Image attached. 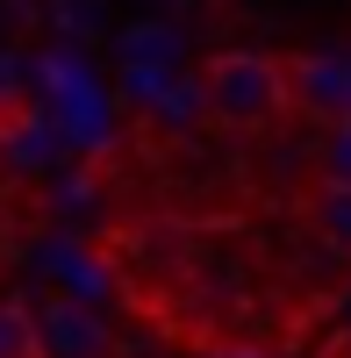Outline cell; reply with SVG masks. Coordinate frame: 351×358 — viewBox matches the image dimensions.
<instances>
[{
  "mask_svg": "<svg viewBox=\"0 0 351 358\" xmlns=\"http://www.w3.org/2000/svg\"><path fill=\"white\" fill-rule=\"evenodd\" d=\"M194 101L215 129L229 136H258L301 115V94H294V57H273V50H208L194 65Z\"/></svg>",
  "mask_w": 351,
  "mask_h": 358,
  "instance_id": "obj_1",
  "label": "cell"
},
{
  "mask_svg": "<svg viewBox=\"0 0 351 358\" xmlns=\"http://www.w3.org/2000/svg\"><path fill=\"white\" fill-rule=\"evenodd\" d=\"M301 215H308V236H315V244H330L337 258H351V187L315 179L308 201H301Z\"/></svg>",
  "mask_w": 351,
  "mask_h": 358,
  "instance_id": "obj_3",
  "label": "cell"
},
{
  "mask_svg": "<svg viewBox=\"0 0 351 358\" xmlns=\"http://www.w3.org/2000/svg\"><path fill=\"white\" fill-rule=\"evenodd\" d=\"M0 358H50L43 351V308L0 301Z\"/></svg>",
  "mask_w": 351,
  "mask_h": 358,
  "instance_id": "obj_4",
  "label": "cell"
},
{
  "mask_svg": "<svg viewBox=\"0 0 351 358\" xmlns=\"http://www.w3.org/2000/svg\"><path fill=\"white\" fill-rule=\"evenodd\" d=\"M315 179H330V187H351V115L323 122V136H315Z\"/></svg>",
  "mask_w": 351,
  "mask_h": 358,
  "instance_id": "obj_5",
  "label": "cell"
},
{
  "mask_svg": "<svg viewBox=\"0 0 351 358\" xmlns=\"http://www.w3.org/2000/svg\"><path fill=\"white\" fill-rule=\"evenodd\" d=\"M43 351L50 358H108V322L79 301H50L43 308Z\"/></svg>",
  "mask_w": 351,
  "mask_h": 358,
  "instance_id": "obj_2",
  "label": "cell"
}]
</instances>
